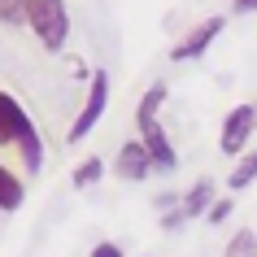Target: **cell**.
<instances>
[{
  "instance_id": "obj_1",
  "label": "cell",
  "mask_w": 257,
  "mask_h": 257,
  "mask_svg": "<svg viewBox=\"0 0 257 257\" xmlns=\"http://www.w3.org/2000/svg\"><path fill=\"white\" fill-rule=\"evenodd\" d=\"M162 105H166V83H153L149 92L140 96L136 126H140L144 149H149L153 162H157V170H162V175H170V170H179V153H175V144H170V136H166L162 118H157V109H162Z\"/></svg>"
},
{
  "instance_id": "obj_2",
  "label": "cell",
  "mask_w": 257,
  "mask_h": 257,
  "mask_svg": "<svg viewBox=\"0 0 257 257\" xmlns=\"http://www.w3.org/2000/svg\"><path fill=\"white\" fill-rule=\"evenodd\" d=\"M27 27L40 40V48L48 57L66 53L70 44V9L66 0H27Z\"/></svg>"
},
{
  "instance_id": "obj_3",
  "label": "cell",
  "mask_w": 257,
  "mask_h": 257,
  "mask_svg": "<svg viewBox=\"0 0 257 257\" xmlns=\"http://www.w3.org/2000/svg\"><path fill=\"white\" fill-rule=\"evenodd\" d=\"M105 105H109V74H105V70H96V74H92V92H87V100H83V109H79V118L70 122V131H66L70 144H79V140L92 136V126L100 122Z\"/></svg>"
},
{
  "instance_id": "obj_4",
  "label": "cell",
  "mask_w": 257,
  "mask_h": 257,
  "mask_svg": "<svg viewBox=\"0 0 257 257\" xmlns=\"http://www.w3.org/2000/svg\"><path fill=\"white\" fill-rule=\"evenodd\" d=\"M253 131H257V105H235L227 118H222V136H218V149L227 153V157H240Z\"/></svg>"
},
{
  "instance_id": "obj_5",
  "label": "cell",
  "mask_w": 257,
  "mask_h": 257,
  "mask_svg": "<svg viewBox=\"0 0 257 257\" xmlns=\"http://www.w3.org/2000/svg\"><path fill=\"white\" fill-rule=\"evenodd\" d=\"M157 170V162H153V153L144 149V140H126L118 149V162H113V175L122 179V183H144V179Z\"/></svg>"
},
{
  "instance_id": "obj_6",
  "label": "cell",
  "mask_w": 257,
  "mask_h": 257,
  "mask_svg": "<svg viewBox=\"0 0 257 257\" xmlns=\"http://www.w3.org/2000/svg\"><path fill=\"white\" fill-rule=\"evenodd\" d=\"M222 27H227V18H205L201 27H192L188 35L170 48V61H196V57H205V48L222 35Z\"/></svg>"
},
{
  "instance_id": "obj_7",
  "label": "cell",
  "mask_w": 257,
  "mask_h": 257,
  "mask_svg": "<svg viewBox=\"0 0 257 257\" xmlns=\"http://www.w3.org/2000/svg\"><path fill=\"white\" fill-rule=\"evenodd\" d=\"M27 126H35V122H31V113L18 105L9 92H0V149H14L18 136H22Z\"/></svg>"
},
{
  "instance_id": "obj_8",
  "label": "cell",
  "mask_w": 257,
  "mask_h": 257,
  "mask_svg": "<svg viewBox=\"0 0 257 257\" xmlns=\"http://www.w3.org/2000/svg\"><path fill=\"white\" fill-rule=\"evenodd\" d=\"M209 205H214V179H196L188 192H183V218H205L209 214Z\"/></svg>"
},
{
  "instance_id": "obj_9",
  "label": "cell",
  "mask_w": 257,
  "mask_h": 257,
  "mask_svg": "<svg viewBox=\"0 0 257 257\" xmlns=\"http://www.w3.org/2000/svg\"><path fill=\"white\" fill-rule=\"evenodd\" d=\"M18 157H22V170H27V175H40L44 170V144H40V131H35V126H27V131H22V136H18Z\"/></svg>"
},
{
  "instance_id": "obj_10",
  "label": "cell",
  "mask_w": 257,
  "mask_h": 257,
  "mask_svg": "<svg viewBox=\"0 0 257 257\" xmlns=\"http://www.w3.org/2000/svg\"><path fill=\"white\" fill-rule=\"evenodd\" d=\"M257 183V149L240 153V162L231 166V175H227V188L231 192H244V188H253Z\"/></svg>"
},
{
  "instance_id": "obj_11",
  "label": "cell",
  "mask_w": 257,
  "mask_h": 257,
  "mask_svg": "<svg viewBox=\"0 0 257 257\" xmlns=\"http://www.w3.org/2000/svg\"><path fill=\"white\" fill-rule=\"evenodd\" d=\"M22 179L9 170V166H0V214H14V209H22Z\"/></svg>"
},
{
  "instance_id": "obj_12",
  "label": "cell",
  "mask_w": 257,
  "mask_h": 257,
  "mask_svg": "<svg viewBox=\"0 0 257 257\" xmlns=\"http://www.w3.org/2000/svg\"><path fill=\"white\" fill-rule=\"evenodd\" d=\"M222 257H257V231H253V227H240V231L227 240Z\"/></svg>"
},
{
  "instance_id": "obj_13",
  "label": "cell",
  "mask_w": 257,
  "mask_h": 257,
  "mask_svg": "<svg viewBox=\"0 0 257 257\" xmlns=\"http://www.w3.org/2000/svg\"><path fill=\"white\" fill-rule=\"evenodd\" d=\"M100 175H105V162H100V157H87V162H79V170L70 175V183L83 192V188H92V183H100Z\"/></svg>"
},
{
  "instance_id": "obj_14",
  "label": "cell",
  "mask_w": 257,
  "mask_h": 257,
  "mask_svg": "<svg viewBox=\"0 0 257 257\" xmlns=\"http://www.w3.org/2000/svg\"><path fill=\"white\" fill-rule=\"evenodd\" d=\"M0 22L5 27H22L27 22V0H0Z\"/></svg>"
},
{
  "instance_id": "obj_15",
  "label": "cell",
  "mask_w": 257,
  "mask_h": 257,
  "mask_svg": "<svg viewBox=\"0 0 257 257\" xmlns=\"http://www.w3.org/2000/svg\"><path fill=\"white\" fill-rule=\"evenodd\" d=\"M231 209H235V201H231V196H227V201H214V205H209V214H205V218H209L214 227H222V222H227V218H231Z\"/></svg>"
},
{
  "instance_id": "obj_16",
  "label": "cell",
  "mask_w": 257,
  "mask_h": 257,
  "mask_svg": "<svg viewBox=\"0 0 257 257\" xmlns=\"http://www.w3.org/2000/svg\"><path fill=\"white\" fill-rule=\"evenodd\" d=\"M231 14H235V18H248V14H257V0H231Z\"/></svg>"
},
{
  "instance_id": "obj_17",
  "label": "cell",
  "mask_w": 257,
  "mask_h": 257,
  "mask_svg": "<svg viewBox=\"0 0 257 257\" xmlns=\"http://www.w3.org/2000/svg\"><path fill=\"white\" fill-rule=\"evenodd\" d=\"M92 257H122V248H118V244H96V248H92Z\"/></svg>"
}]
</instances>
